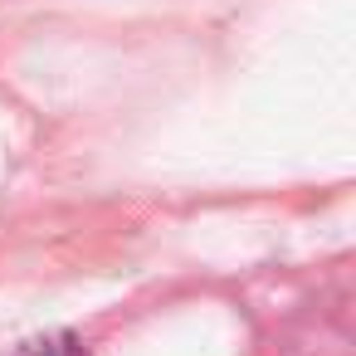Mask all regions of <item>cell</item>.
<instances>
[{"mask_svg": "<svg viewBox=\"0 0 356 356\" xmlns=\"http://www.w3.org/2000/svg\"><path fill=\"white\" fill-rule=\"evenodd\" d=\"M10 356H88V351L79 346V337H74V332H49V337H35V341L15 346Z\"/></svg>", "mask_w": 356, "mask_h": 356, "instance_id": "obj_1", "label": "cell"}]
</instances>
